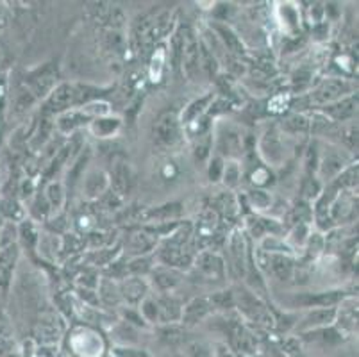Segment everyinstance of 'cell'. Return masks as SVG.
I'll use <instances>...</instances> for the list:
<instances>
[{"label":"cell","instance_id":"25","mask_svg":"<svg viewBox=\"0 0 359 357\" xmlns=\"http://www.w3.org/2000/svg\"><path fill=\"white\" fill-rule=\"evenodd\" d=\"M156 236L147 234V232H136V234H130L129 238V248L136 254H145L150 252L156 245Z\"/></svg>","mask_w":359,"mask_h":357},{"label":"cell","instance_id":"20","mask_svg":"<svg viewBox=\"0 0 359 357\" xmlns=\"http://www.w3.org/2000/svg\"><path fill=\"white\" fill-rule=\"evenodd\" d=\"M152 274H154V284L158 286V290L161 291L174 290V288L181 283V274H179L175 268H156Z\"/></svg>","mask_w":359,"mask_h":357},{"label":"cell","instance_id":"21","mask_svg":"<svg viewBox=\"0 0 359 357\" xmlns=\"http://www.w3.org/2000/svg\"><path fill=\"white\" fill-rule=\"evenodd\" d=\"M211 98H213V93L210 95H205V97H201L197 98V100H194V102L190 104V106L186 107L184 113H182V120L181 123L182 126H190L191 122H195V120H198V118L204 114V111L210 107V102H211Z\"/></svg>","mask_w":359,"mask_h":357},{"label":"cell","instance_id":"40","mask_svg":"<svg viewBox=\"0 0 359 357\" xmlns=\"http://www.w3.org/2000/svg\"><path fill=\"white\" fill-rule=\"evenodd\" d=\"M213 357H236V353L225 345V343H218L217 350H213Z\"/></svg>","mask_w":359,"mask_h":357},{"label":"cell","instance_id":"27","mask_svg":"<svg viewBox=\"0 0 359 357\" xmlns=\"http://www.w3.org/2000/svg\"><path fill=\"white\" fill-rule=\"evenodd\" d=\"M113 184H115L116 191L118 193H127L130 189V170L126 163H116L115 168H113Z\"/></svg>","mask_w":359,"mask_h":357},{"label":"cell","instance_id":"32","mask_svg":"<svg viewBox=\"0 0 359 357\" xmlns=\"http://www.w3.org/2000/svg\"><path fill=\"white\" fill-rule=\"evenodd\" d=\"M99 293H100V299L104 300L106 304H118L120 299H122V295H120V288L113 283H107L104 281L102 284L99 286Z\"/></svg>","mask_w":359,"mask_h":357},{"label":"cell","instance_id":"9","mask_svg":"<svg viewBox=\"0 0 359 357\" xmlns=\"http://www.w3.org/2000/svg\"><path fill=\"white\" fill-rule=\"evenodd\" d=\"M355 204H358V198L352 195V191L348 189H341L338 195L334 196V201L329 206V216L331 220L336 224H341V222H347L351 218H354L355 215Z\"/></svg>","mask_w":359,"mask_h":357},{"label":"cell","instance_id":"18","mask_svg":"<svg viewBox=\"0 0 359 357\" xmlns=\"http://www.w3.org/2000/svg\"><path fill=\"white\" fill-rule=\"evenodd\" d=\"M355 106H358V98L355 97H348V98H341L332 106H325L324 114L325 116H331L334 122H344L347 118H351L352 114L355 113Z\"/></svg>","mask_w":359,"mask_h":357},{"label":"cell","instance_id":"42","mask_svg":"<svg viewBox=\"0 0 359 357\" xmlns=\"http://www.w3.org/2000/svg\"><path fill=\"white\" fill-rule=\"evenodd\" d=\"M0 225H2V216H0Z\"/></svg>","mask_w":359,"mask_h":357},{"label":"cell","instance_id":"1","mask_svg":"<svg viewBox=\"0 0 359 357\" xmlns=\"http://www.w3.org/2000/svg\"><path fill=\"white\" fill-rule=\"evenodd\" d=\"M234 306H238L245 318H249L256 325L273 327V323H276V318L272 316L269 307L261 302L259 297L254 291L240 290L238 293H234Z\"/></svg>","mask_w":359,"mask_h":357},{"label":"cell","instance_id":"26","mask_svg":"<svg viewBox=\"0 0 359 357\" xmlns=\"http://www.w3.org/2000/svg\"><path fill=\"white\" fill-rule=\"evenodd\" d=\"M250 232L256 240H261L269 232H272V236L279 234L280 225L276 220H269V218H254V222L250 224Z\"/></svg>","mask_w":359,"mask_h":357},{"label":"cell","instance_id":"4","mask_svg":"<svg viewBox=\"0 0 359 357\" xmlns=\"http://www.w3.org/2000/svg\"><path fill=\"white\" fill-rule=\"evenodd\" d=\"M352 90H354L352 84L347 83L345 79H327L313 91L311 100L315 104H327L329 106V104L345 98V95L352 93Z\"/></svg>","mask_w":359,"mask_h":357},{"label":"cell","instance_id":"12","mask_svg":"<svg viewBox=\"0 0 359 357\" xmlns=\"http://www.w3.org/2000/svg\"><path fill=\"white\" fill-rule=\"evenodd\" d=\"M181 65L184 74L188 75V79H190V81H195L198 72H201V50H198V43L194 38H184Z\"/></svg>","mask_w":359,"mask_h":357},{"label":"cell","instance_id":"13","mask_svg":"<svg viewBox=\"0 0 359 357\" xmlns=\"http://www.w3.org/2000/svg\"><path fill=\"white\" fill-rule=\"evenodd\" d=\"M213 306H211L210 297H197V299L191 300L190 304H186V307H182L181 320L184 325H195L201 320H204L208 314L211 313Z\"/></svg>","mask_w":359,"mask_h":357},{"label":"cell","instance_id":"17","mask_svg":"<svg viewBox=\"0 0 359 357\" xmlns=\"http://www.w3.org/2000/svg\"><path fill=\"white\" fill-rule=\"evenodd\" d=\"M109 186V181H107V175L102 172V170H91L86 177H84V193L90 198H99L104 191Z\"/></svg>","mask_w":359,"mask_h":357},{"label":"cell","instance_id":"35","mask_svg":"<svg viewBox=\"0 0 359 357\" xmlns=\"http://www.w3.org/2000/svg\"><path fill=\"white\" fill-rule=\"evenodd\" d=\"M179 213H181V209H179L177 204H170L158 209H152V211L147 213V216H149V218H156V220H170V218L179 216Z\"/></svg>","mask_w":359,"mask_h":357},{"label":"cell","instance_id":"8","mask_svg":"<svg viewBox=\"0 0 359 357\" xmlns=\"http://www.w3.org/2000/svg\"><path fill=\"white\" fill-rule=\"evenodd\" d=\"M348 157L347 154L341 149H336V147H325V150L320 154L318 159V168L320 175L322 177H334L339 175V173L345 170V165H347Z\"/></svg>","mask_w":359,"mask_h":357},{"label":"cell","instance_id":"7","mask_svg":"<svg viewBox=\"0 0 359 357\" xmlns=\"http://www.w3.org/2000/svg\"><path fill=\"white\" fill-rule=\"evenodd\" d=\"M225 270L231 271L234 277H241L247 270V243L240 231L233 232L229 240V263L225 264Z\"/></svg>","mask_w":359,"mask_h":357},{"label":"cell","instance_id":"3","mask_svg":"<svg viewBox=\"0 0 359 357\" xmlns=\"http://www.w3.org/2000/svg\"><path fill=\"white\" fill-rule=\"evenodd\" d=\"M83 98L84 95L81 93L77 86H74V84H60L48 95L47 111L48 113H65L70 107L83 102Z\"/></svg>","mask_w":359,"mask_h":357},{"label":"cell","instance_id":"10","mask_svg":"<svg viewBox=\"0 0 359 357\" xmlns=\"http://www.w3.org/2000/svg\"><path fill=\"white\" fill-rule=\"evenodd\" d=\"M257 263L261 267L266 264V270L269 274L276 275L279 281H288L293 274V261L290 260V255L285 254H266V252H261L257 254Z\"/></svg>","mask_w":359,"mask_h":357},{"label":"cell","instance_id":"24","mask_svg":"<svg viewBox=\"0 0 359 357\" xmlns=\"http://www.w3.org/2000/svg\"><path fill=\"white\" fill-rule=\"evenodd\" d=\"M213 29L218 32V34H220L222 43L229 48V52H233L234 55L243 54V45H241V39L238 38V36L234 34L229 27H225V25H220V24H215Z\"/></svg>","mask_w":359,"mask_h":357},{"label":"cell","instance_id":"22","mask_svg":"<svg viewBox=\"0 0 359 357\" xmlns=\"http://www.w3.org/2000/svg\"><path fill=\"white\" fill-rule=\"evenodd\" d=\"M90 129L95 136L109 137L120 129V120L118 118H109V116L97 118V120H91L90 122Z\"/></svg>","mask_w":359,"mask_h":357},{"label":"cell","instance_id":"16","mask_svg":"<svg viewBox=\"0 0 359 357\" xmlns=\"http://www.w3.org/2000/svg\"><path fill=\"white\" fill-rule=\"evenodd\" d=\"M16 257H18V248L15 245H8L0 250V288L2 290H8L11 283Z\"/></svg>","mask_w":359,"mask_h":357},{"label":"cell","instance_id":"36","mask_svg":"<svg viewBox=\"0 0 359 357\" xmlns=\"http://www.w3.org/2000/svg\"><path fill=\"white\" fill-rule=\"evenodd\" d=\"M324 236L322 234H309L308 241H306V250H308V257L311 260V257H316V255L322 254V250H324Z\"/></svg>","mask_w":359,"mask_h":357},{"label":"cell","instance_id":"6","mask_svg":"<svg viewBox=\"0 0 359 357\" xmlns=\"http://www.w3.org/2000/svg\"><path fill=\"white\" fill-rule=\"evenodd\" d=\"M179 129H181V122L174 113L163 114L154 126V142L163 149L175 145L179 140Z\"/></svg>","mask_w":359,"mask_h":357},{"label":"cell","instance_id":"37","mask_svg":"<svg viewBox=\"0 0 359 357\" xmlns=\"http://www.w3.org/2000/svg\"><path fill=\"white\" fill-rule=\"evenodd\" d=\"M249 201L256 209H266L270 208L272 198H270L269 193L263 191V189H252V191L249 193Z\"/></svg>","mask_w":359,"mask_h":357},{"label":"cell","instance_id":"19","mask_svg":"<svg viewBox=\"0 0 359 357\" xmlns=\"http://www.w3.org/2000/svg\"><path fill=\"white\" fill-rule=\"evenodd\" d=\"M156 302H158L159 307V322L170 325L175 320H181L182 307L177 300L172 299V297H163V299H158Z\"/></svg>","mask_w":359,"mask_h":357},{"label":"cell","instance_id":"31","mask_svg":"<svg viewBox=\"0 0 359 357\" xmlns=\"http://www.w3.org/2000/svg\"><path fill=\"white\" fill-rule=\"evenodd\" d=\"M285 129L290 133H308L309 130V118L304 114H292L285 120Z\"/></svg>","mask_w":359,"mask_h":357},{"label":"cell","instance_id":"29","mask_svg":"<svg viewBox=\"0 0 359 357\" xmlns=\"http://www.w3.org/2000/svg\"><path fill=\"white\" fill-rule=\"evenodd\" d=\"M186 357H213V350L202 339H194V342H186Z\"/></svg>","mask_w":359,"mask_h":357},{"label":"cell","instance_id":"33","mask_svg":"<svg viewBox=\"0 0 359 357\" xmlns=\"http://www.w3.org/2000/svg\"><path fill=\"white\" fill-rule=\"evenodd\" d=\"M140 313H142V318L145 320V322H150V323L159 322V307H158V302H156V299L145 297V299L142 300V309H140Z\"/></svg>","mask_w":359,"mask_h":357},{"label":"cell","instance_id":"30","mask_svg":"<svg viewBox=\"0 0 359 357\" xmlns=\"http://www.w3.org/2000/svg\"><path fill=\"white\" fill-rule=\"evenodd\" d=\"M222 179H224L225 186L227 188H236L240 184L241 179V168L236 161H231L227 165H224V173H222Z\"/></svg>","mask_w":359,"mask_h":357},{"label":"cell","instance_id":"2","mask_svg":"<svg viewBox=\"0 0 359 357\" xmlns=\"http://www.w3.org/2000/svg\"><path fill=\"white\" fill-rule=\"evenodd\" d=\"M224 332L227 334L229 338V349L236 350L238 353H241L243 357H254L256 353V336L250 332L243 323L238 318L225 320L224 322Z\"/></svg>","mask_w":359,"mask_h":357},{"label":"cell","instance_id":"23","mask_svg":"<svg viewBox=\"0 0 359 357\" xmlns=\"http://www.w3.org/2000/svg\"><path fill=\"white\" fill-rule=\"evenodd\" d=\"M218 150L224 156H234V154L241 152V136L229 129L225 134H220L218 137Z\"/></svg>","mask_w":359,"mask_h":357},{"label":"cell","instance_id":"5","mask_svg":"<svg viewBox=\"0 0 359 357\" xmlns=\"http://www.w3.org/2000/svg\"><path fill=\"white\" fill-rule=\"evenodd\" d=\"M195 270L201 275L202 279L208 281V283H213V281H222L227 274L225 270V263L220 255L215 254V252H202L197 255L195 260Z\"/></svg>","mask_w":359,"mask_h":357},{"label":"cell","instance_id":"41","mask_svg":"<svg viewBox=\"0 0 359 357\" xmlns=\"http://www.w3.org/2000/svg\"><path fill=\"white\" fill-rule=\"evenodd\" d=\"M8 25V15H6V9L0 6V29H4Z\"/></svg>","mask_w":359,"mask_h":357},{"label":"cell","instance_id":"11","mask_svg":"<svg viewBox=\"0 0 359 357\" xmlns=\"http://www.w3.org/2000/svg\"><path fill=\"white\" fill-rule=\"evenodd\" d=\"M338 316V309L334 307H316V309L309 311L304 316V320L297 323L300 330H315V329H324V327H331L336 322Z\"/></svg>","mask_w":359,"mask_h":357},{"label":"cell","instance_id":"39","mask_svg":"<svg viewBox=\"0 0 359 357\" xmlns=\"http://www.w3.org/2000/svg\"><path fill=\"white\" fill-rule=\"evenodd\" d=\"M309 234H311V232H309L308 225H306V224H299L295 229H293L292 238H290V240L297 241V243H299V245H306V241H308Z\"/></svg>","mask_w":359,"mask_h":357},{"label":"cell","instance_id":"15","mask_svg":"<svg viewBox=\"0 0 359 357\" xmlns=\"http://www.w3.org/2000/svg\"><path fill=\"white\" fill-rule=\"evenodd\" d=\"M90 122L91 120L84 114L83 109H68L57 116L55 126H57V130H60V133L70 134L74 133L75 129H79V127L86 126V123Z\"/></svg>","mask_w":359,"mask_h":357},{"label":"cell","instance_id":"28","mask_svg":"<svg viewBox=\"0 0 359 357\" xmlns=\"http://www.w3.org/2000/svg\"><path fill=\"white\" fill-rule=\"evenodd\" d=\"M45 201L48 202L50 209H60L65 202V193H63V184L61 182H50L45 193Z\"/></svg>","mask_w":359,"mask_h":357},{"label":"cell","instance_id":"14","mask_svg":"<svg viewBox=\"0 0 359 357\" xmlns=\"http://www.w3.org/2000/svg\"><path fill=\"white\" fill-rule=\"evenodd\" d=\"M147 293H149V286H147L145 279L140 277V275L129 277V279H126L120 284V295H122V299H126L129 304H142V300L145 299Z\"/></svg>","mask_w":359,"mask_h":357},{"label":"cell","instance_id":"34","mask_svg":"<svg viewBox=\"0 0 359 357\" xmlns=\"http://www.w3.org/2000/svg\"><path fill=\"white\" fill-rule=\"evenodd\" d=\"M161 338L165 339L168 345H182L186 343V332L181 329V327H175V325H166L165 329L161 330Z\"/></svg>","mask_w":359,"mask_h":357},{"label":"cell","instance_id":"38","mask_svg":"<svg viewBox=\"0 0 359 357\" xmlns=\"http://www.w3.org/2000/svg\"><path fill=\"white\" fill-rule=\"evenodd\" d=\"M210 181L218 182L222 179V173H224V159L220 156H215L210 163Z\"/></svg>","mask_w":359,"mask_h":357}]
</instances>
